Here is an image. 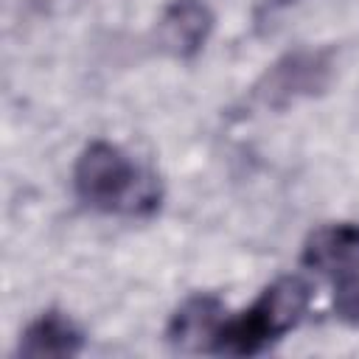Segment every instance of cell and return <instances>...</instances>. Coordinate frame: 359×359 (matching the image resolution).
Instances as JSON below:
<instances>
[{
    "instance_id": "ba28073f",
    "label": "cell",
    "mask_w": 359,
    "mask_h": 359,
    "mask_svg": "<svg viewBox=\"0 0 359 359\" xmlns=\"http://www.w3.org/2000/svg\"><path fill=\"white\" fill-rule=\"evenodd\" d=\"M334 317L359 328V272L334 280Z\"/></svg>"
},
{
    "instance_id": "8992f818",
    "label": "cell",
    "mask_w": 359,
    "mask_h": 359,
    "mask_svg": "<svg viewBox=\"0 0 359 359\" xmlns=\"http://www.w3.org/2000/svg\"><path fill=\"white\" fill-rule=\"evenodd\" d=\"M224 303L210 294V292H196L191 297H185L177 311L171 314L168 325H165V339L171 348L185 351V353H210L216 331L224 320Z\"/></svg>"
},
{
    "instance_id": "277c9868",
    "label": "cell",
    "mask_w": 359,
    "mask_h": 359,
    "mask_svg": "<svg viewBox=\"0 0 359 359\" xmlns=\"http://www.w3.org/2000/svg\"><path fill=\"white\" fill-rule=\"evenodd\" d=\"M303 266L331 280H342L359 272V224L331 222L309 233L300 255Z\"/></svg>"
},
{
    "instance_id": "5b68a950",
    "label": "cell",
    "mask_w": 359,
    "mask_h": 359,
    "mask_svg": "<svg viewBox=\"0 0 359 359\" xmlns=\"http://www.w3.org/2000/svg\"><path fill=\"white\" fill-rule=\"evenodd\" d=\"M213 22L205 0H171L157 20V45L174 59H194L210 39Z\"/></svg>"
},
{
    "instance_id": "3957f363",
    "label": "cell",
    "mask_w": 359,
    "mask_h": 359,
    "mask_svg": "<svg viewBox=\"0 0 359 359\" xmlns=\"http://www.w3.org/2000/svg\"><path fill=\"white\" fill-rule=\"evenodd\" d=\"M334 79L331 48H297L272 62L252 87V98L266 109H286L325 93Z\"/></svg>"
},
{
    "instance_id": "7a4b0ae2",
    "label": "cell",
    "mask_w": 359,
    "mask_h": 359,
    "mask_svg": "<svg viewBox=\"0 0 359 359\" xmlns=\"http://www.w3.org/2000/svg\"><path fill=\"white\" fill-rule=\"evenodd\" d=\"M311 303V283L300 275H280L272 280L244 311L224 317L210 353L219 356H255L294 331Z\"/></svg>"
},
{
    "instance_id": "52a82bcc",
    "label": "cell",
    "mask_w": 359,
    "mask_h": 359,
    "mask_svg": "<svg viewBox=\"0 0 359 359\" xmlns=\"http://www.w3.org/2000/svg\"><path fill=\"white\" fill-rule=\"evenodd\" d=\"M84 348V334L81 328L62 311L48 309L36 320L28 323V328L20 337L17 353L31 356V359H70L81 353Z\"/></svg>"
},
{
    "instance_id": "9c48e42d",
    "label": "cell",
    "mask_w": 359,
    "mask_h": 359,
    "mask_svg": "<svg viewBox=\"0 0 359 359\" xmlns=\"http://www.w3.org/2000/svg\"><path fill=\"white\" fill-rule=\"evenodd\" d=\"M269 8H280V6H289V3H294V0H264Z\"/></svg>"
},
{
    "instance_id": "6da1fadb",
    "label": "cell",
    "mask_w": 359,
    "mask_h": 359,
    "mask_svg": "<svg viewBox=\"0 0 359 359\" xmlns=\"http://www.w3.org/2000/svg\"><path fill=\"white\" fill-rule=\"evenodd\" d=\"M73 191L90 210L146 219L160 210L163 185L151 168L137 165L121 146L93 140L73 165Z\"/></svg>"
}]
</instances>
